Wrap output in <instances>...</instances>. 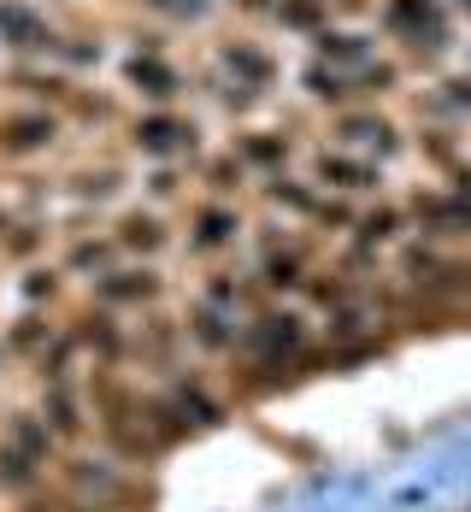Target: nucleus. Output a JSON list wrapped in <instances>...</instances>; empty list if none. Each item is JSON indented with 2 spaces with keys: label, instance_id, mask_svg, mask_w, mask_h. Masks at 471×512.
Wrapping results in <instances>:
<instances>
[{
  "label": "nucleus",
  "instance_id": "1",
  "mask_svg": "<svg viewBox=\"0 0 471 512\" xmlns=\"http://www.w3.org/2000/svg\"><path fill=\"white\" fill-rule=\"evenodd\" d=\"M377 36L389 42V53H401L407 71H448L454 59V12L448 0H377Z\"/></svg>",
  "mask_w": 471,
  "mask_h": 512
},
{
  "label": "nucleus",
  "instance_id": "2",
  "mask_svg": "<svg viewBox=\"0 0 471 512\" xmlns=\"http://www.w3.org/2000/svg\"><path fill=\"white\" fill-rule=\"evenodd\" d=\"M124 148L148 165H201V118L183 106H142L124 118Z\"/></svg>",
  "mask_w": 471,
  "mask_h": 512
},
{
  "label": "nucleus",
  "instance_id": "3",
  "mask_svg": "<svg viewBox=\"0 0 471 512\" xmlns=\"http://www.w3.org/2000/svg\"><path fill=\"white\" fill-rule=\"evenodd\" d=\"M118 89L142 106H183V95H195V65H183L171 48H124Z\"/></svg>",
  "mask_w": 471,
  "mask_h": 512
},
{
  "label": "nucleus",
  "instance_id": "4",
  "mask_svg": "<svg viewBox=\"0 0 471 512\" xmlns=\"http://www.w3.org/2000/svg\"><path fill=\"white\" fill-rule=\"evenodd\" d=\"M65 136H71V124L53 106H0V165H36V159L59 154Z\"/></svg>",
  "mask_w": 471,
  "mask_h": 512
},
{
  "label": "nucleus",
  "instance_id": "5",
  "mask_svg": "<svg viewBox=\"0 0 471 512\" xmlns=\"http://www.w3.org/2000/svg\"><path fill=\"white\" fill-rule=\"evenodd\" d=\"M330 142H336V148H348V154H360V159H371V165L407 154V130L395 124V112H389L383 101H366V106L336 112V118H330Z\"/></svg>",
  "mask_w": 471,
  "mask_h": 512
},
{
  "label": "nucleus",
  "instance_id": "6",
  "mask_svg": "<svg viewBox=\"0 0 471 512\" xmlns=\"http://www.w3.org/2000/svg\"><path fill=\"white\" fill-rule=\"evenodd\" d=\"M236 348L248 354L254 371H283L307 354V318L301 312H260L254 324H242Z\"/></svg>",
  "mask_w": 471,
  "mask_h": 512
},
{
  "label": "nucleus",
  "instance_id": "7",
  "mask_svg": "<svg viewBox=\"0 0 471 512\" xmlns=\"http://www.w3.org/2000/svg\"><path fill=\"white\" fill-rule=\"evenodd\" d=\"M207 71H218L224 83H242V89L271 95L283 83V53L271 48V42H260V36H218Z\"/></svg>",
  "mask_w": 471,
  "mask_h": 512
},
{
  "label": "nucleus",
  "instance_id": "8",
  "mask_svg": "<svg viewBox=\"0 0 471 512\" xmlns=\"http://www.w3.org/2000/svg\"><path fill=\"white\" fill-rule=\"evenodd\" d=\"M307 177H313L324 195H342V201H366V195H383V165L348 154L336 142H318L307 154Z\"/></svg>",
  "mask_w": 471,
  "mask_h": 512
},
{
  "label": "nucleus",
  "instance_id": "9",
  "mask_svg": "<svg viewBox=\"0 0 471 512\" xmlns=\"http://www.w3.org/2000/svg\"><path fill=\"white\" fill-rule=\"evenodd\" d=\"M89 295H95V307H106V312H148V307H159V295H165V277H159L148 259H118L112 271H101V277L89 283Z\"/></svg>",
  "mask_w": 471,
  "mask_h": 512
},
{
  "label": "nucleus",
  "instance_id": "10",
  "mask_svg": "<svg viewBox=\"0 0 471 512\" xmlns=\"http://www.w3.org/2000/svg\"><path fill=\"white\" fill-rule=\"evenodd\" d=\"M254 277H260L265 295H283V289L301 295V283L313 277V242H307V236H289V230H265Z\"/></svg>",
  "mask_w": 471,
  "mask_h": 512
},
{
  "label": "nucleus",
  "instance_id": "11",
  "mask_svg": "<svg viewBox=\"0 0 471 512\" xmlns=\"http://www.w3.org/2000/svg\"><path fill=\"white\" fill-rule=\"evenodd\" d=\"M59 18L42 0H0V59H48Z\"/></svg>",
  "mask_w": 471,
  "mask_h": 512
},
{
  "label": "nucleus",
  "instance_id": "12",
  "mask_svg": "<svg viewBox=\"0 0 471 512\" xmlns=\"http://www.w3.org/2000/svg\"><path fill=\"white\" fill-rule=\"evenodd\" d=\"M230 154L242 159L248 177H277V171H289V159L301 154V124H295V118H283V124H254V130H242V136L230 142Z\"/></svg>",
  "mask_w": 471,
  "mask_h": 512
},
{
  "label": "nucleus",
  "instance_id": "13",
  "mask_svg": "<svg viewBox=\"0 0 471 512\" xmlns=\"http://www.w3.org/2000/svg\"><path fill=\"white\" fill-rule=\"evenodd\" d=\"M242 206L236 201H195V212H189V236H183V248L195 259H218V254H230L236 242H242Z\"/></svg>",
  "mask_w": 471,
  "mask_h": 512
},
{
  "label": "nucleus",
  "instance_id": "14",
  "mask_svg": "<svg viewBox=\"0 0 471 512\" xmlns=\"http://www.w3.org/2000/svg\"><path fill=\"white\" fill-rule=\"evenodd\" d=\"M59 189L83 206V212H106L112 201H124V189H130V165H124L118 154H95L89 165H77Z\"/></svg>",
  "mask_w": 471,
  "mask_h": 512
},
{
  "label": "nucleus",
  "instance_id": "15",
  "mask_svg": "<svg viewBox=\"0 0 471 512\" xmlns=\"http://www.w3.org/2000/svg\"><path fill=\"white\" fill-rule=\"evenodd\" d=\"M112 242H118V254L124 259H148V265H154V254L171 248V224H165V212L148 206V201L118 206V218H112Z\"/></svg>",
  "mask_w": 471,
  "mask_h": 512
},
{
  "label": "nucleus",
  "instance_id": "16",
  "mask_svg": "<svg viewBox=\"0 0 471 512\" xmlns=\"http://www.w3.org/2000/svg\"><path fill=\"white\" fill-rule=\"evenodd\" d=\"M307 48H313V59L336 65V71H360V65H371L389 42H383L377 30H366V24H324Z\"/></svg>",
  "mask_w": 471,
  "mask_h": 512
},
{
  "label": "nucleus",
  "instance_id": "17",
  "mask_svg": "<svg viewBox=\"0 0 471 512\" xmlns=\"http://www.w3.org/2000/svg\"><path fill=\"white\" fill-rule=\"evenodd\" d=\"M42 424L53 430V442L65 448V442H83V430H89V395L71 383V377H42Z\"/></svg>",
  "mask_w": 471,
  "mask_h": 512
},
{
  "label": "nucleus",
  "instance_id": "18",
  "mask_svg": "<svg viewBox=\"0 0 471 512\" xmlns=\"http://www.w3.org/2000/svg\"><path fill=\"white\" fill-rule=\"evenodd\" d=\"M48 65H59V71L77 77V83L95 77L106 65V30L101 24H95V30H89V24H59L53 42H48Z\"/></svg>",
  "mask_w": 471,
  "mask_h": 512
},
{
  "label": "nucleus",
  "instance_id": "19",
  "mask_svg": "<svg viewBox=\"0 0 471 512\" xmlns=\"http://www.w3.org/2000/svg\"><path fill=\"white\" fill-rule=\"evenodd\" d=\"M295 89H301L318 112H330V118L348 112V106H366L360 89H354V71H336V65H324V59H313V53L295 65Z\"/></svg>",
  "mask_w": 471,
  "mask_h": 512
},
{
  "label": "nucleus",
  "instance_id": "20",
  "mask_svg": "<svg viewBox=\"0 0 471 512\" xmlns=\"http://www.w3.org/2000/svg\"><path fill=\"white\" fill-rule=\"evenodd\" d=\"M65 330H71L77 354H95V365H118V359L130 354V330L118 324V312H106V307L77 312V318H71Z\"/></svg>",
  "mask_w": 471,
  "mask_h": 512
},
{
  "label": "nucleus",
  "instance_id": "21",
  "mask_svg": "<svg viewBox=\"0 0 471 512\" xmlns=\"http://www.w3.org/2000/svg\"><path fill=\"white\" fill-rule=\"evenodd\" d=\"M183 336H189V348H201V354H236V312L212 307V301H195V307L183 312Z\"/></svg>",
  "mask_w": 471,
  "mask_h": 512
},
{
  "label": "nucleus",
  "instance_id": "22",
  "mask_svg": "<svg viewBox=\"0 0 471 512\" xmlns=\"http://www.w3.org/2000/svg\"><path fill=\"white\" fill-rule=\"evenodd\" d=\"M59 330L65 324H53L48 312H18L6 330H0V348H6V359H30V365H42V354H48L53 342H59Z\"/></svg>",
  "mask_w": 471,
  "mask_h": 512
},
{
  "label": "nucleus",
  "instance_id": "23",
  "mask_svg": "<svg viewBox=\"0 0 471 512\" xmlns=\"http://www.w3.org/2000/svg\"><path fill=\"white\" fill-rule=\"evenodd\" d=\"M0 442H6L12 454H24L30 465H42V471L59 460V442H53V430L42 424V412H12V418L0 424Z\"/></svg>",
  "mask_w": 471,
  "mask_h": 512
},
{
  "label": "nucleus",
  "instance_id": "24",
  "mask_svg": "<svg viewBox=\"0 0 471 512\" xmlns=\"http://www.w3.org/2000/svg\"><path fill=\"white\" fill-rule=\"evenodd\" d=\"M118 242H112V230H83V236H71V248H65V277H101L118 265Z\"/></svg>",
  "mask_w": 471,
  "mask_h": 512
},
{
  "label": "nucleus",
  "instance_id": "25",
  "mask_svg": "<svg viewBox=\"0 0 471 512\" xmlns=\"http://www.w3.org/2000/svg\"><path fill=\"white\" fill-rule=\"evenodd\" d=\"M195 177H201V189H207L212 201H242L248 195V171H242V159L230 154H201V165H195Z\"/></svg>",
  "mask_w": 471,
  "mask_h": 512
},
{
  "label": "nucleus",
  "instance_id": "26",
  "mask_svg": "<svg viewBox=\"0 0 471 512\" xmlns=\"http://www.w3.org/2000/svg\"><path fill=\"white\" fill-rule=\"evenodd\" d=\"M48 218H12L6 224V236H0V259H12V265H36V254L48 248Z\"/></svg>",
  "mask_w": 471,
  "mask_h": 512
},
{
  "label": "nucleus",
  "instance_id": "27",
  "mask_svg": "<svg viewBox=\"0 0 471 512\" xmlns=\"http://www.w3.org/2000/svg\"><path fill=\"white\" fill-rule=\"evenodd\" d=\"M65 483L77 489V495H95V501H106L112 489H118V465L106 460V454H77V460H65Z\"/></svg>",
  "mask_w": 471,
  "mask_h": 512
},
{
  "label": "nucleus",
  "instance_id": "28",
  "mask_svg": "<svg viewBox=\"0 0 471 512\" xmlns=\"http://www.w3.org/2000/svg\"><path fill=\"white\" fill-rule=\"evenodd\" d=\"M271 24H277V30H289V36H301V42H313L318 30L330 24V6H324V0H277Z\"/></svg>",
  "mask_w": 471,
  "mask_h": 512
},
{
  "label": "nucleus",
  "instance_id": "29",
  "mask_svg": "<svg viewBox=\"0 0 471 512\" xmlns=\"http://www.w3.org/2000/svg\"><path fill=\"white\" fill-rule=\"evenodd\" d=\"M254 295H260V277H236V271H212L207 283H201V301H212V307H224V312H242Z\"/></svg>",
  "mask_w": 471,
  "mask_h": 512
},
{
  "label": "nucleus",
  "instance_id": "30",
  "mask_svg": "<svg viewBox=\"0 0 471 512\" xmlns=\"http://www.w3.org/2000/svg\"><path fill=\"white\" fill-rule=\"evenodd\" d=\"M183 195H189V165H148V177H142V201L165 212V206L183 201Z\"/></svg>",
  "mask_w": 471,
  "mask_h": 512
},
{
  "label": "nucleus",
  "instance_id": "31",
  "mask_svg": "<svg viewBox=\"0 0 471 512\" xmlns=\"http://www.w3.org/2000/svg\"><path fill=\"white\" fill-rule=\"evenodd\" d=\"M18 295H24L36 312L53 307V301L65 295V271H53V265H24V277H18Z\"/></svg>",
  "mask_w": 471,
  "mask_h": 512
},
{
  "label": "nucleus",
  "instance_id": "32",
  "mask_svg": "<svg viewBox=\"0 0 471 512\" xmlns=\"http://www.w3.org/2000/svg\"><path fill=\"white\" fill-rule=\"evenodd\" d=\"M42 477H48L42 465H30L24 454H12V448L0 442V489H6V495H30V489H42Z\"/></svg>",
  "mask_w": 471,
  "mask_h": 512
},
{
  "label": "nucleus",
  "instance_id": "33",
  "mask_svg": "<svg viewBox=\"0 0 471 512\" xmlns=\"http://www.w3.org/2000/svg\"><path fill=\"white\" fill-rule=\"evenodd\" d=\"M230 12H236V18H248V24H271L277 0H230Z\"/></svg>",
  "mask_w": 471,
  "mask_h": 512
},
{
  "label": "nucleus",
  "instance_id": "34",
  "mask_svg": "<svg viewBox=\"0 0 471 512\" xmlns=\"http://www.w3.org/2000/svg\"><path fill=\"white\" fill-rule=\"evenodd\" d=\"M448 12H454V18H471V0H448Z\"/></svg>",
  "mask_w": 471,
  "mask_h": 512
},
{
  "label": "nucleus",
  "instance_id": "35",
  "mask_svg": "<svg viewBox=\"0 0 471 512\" xmlns=\"http://www.w3.org/2000/svg\"><path fill=\"white\" fill-rule=\"evenodd\" d=\"M466 71H471V48H466Z\"/></svg>",
  "mask_w": 471,
  "mask_h": 512
},
{
  "label": "nucleus",
  "instance_id": "36",
  "mask_svg": "<svg viewBox=\"0 0 471 512\" xmlns=\"http://www.w3.org/2000/svg\"><path fill=\"white\" fill-rule=\"evenodd\" d=\"M0 365H6V348H0Z\"/></svg>",
  "mask_w": 471,
  "mask_h": 512
}]
</instances>
